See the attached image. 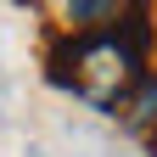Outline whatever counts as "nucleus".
<instances>
[{
	"instance_id": "obj_1",
	"label": "nucleus",
	"mask_w": 157,
	"mask_h": 157,
	"mask_svg": "<svg viewBox=\"0 0 157 157\" xmlns=\"http://www.w3.org/2000/svg\"><path fill=\"white\" fill-rule=\"evenodd\" d=\"M151 45H157L151 11L146 6H124L112 28H95V34H78V39L67 34V39L51 45V84L84 95L101 112H118L129 101V90L146 78Z\"/></svg>"
},
{
	"instance_id": "obj_2",
	"label": "nucleus",
	"mask_w": 157,
	"mask_h": 157,
	"mask_svg": "<svg viewBox=\"0 0 157 157\" xmlns=\"http://www.w3.org/2000/svg\"><path fill=\"white\" fill-rule=\"evenodd\" d=\"M118 118H124L129 129H140V135H151V129H157V73H146L140 84L129 90V101L118 107Z\"/></svg>"
},
{
	"instance_id": "obj_3",
	"label": "nucleus",
	"mask_w": 157,
	"mask_h": 157,
	"mask_svg": "<svg viewBox=\"0 0 157 157\" xmlns=\"http://www.w3.org/2000/svg\"><path fill=\"white\" fill-rule=\"evenodd\" d=\"M118 11L124 6H112V0H78V6H62V17L73 28H90L95 34V23H118Z\"/></svg>"
},
{
	"instance_id": "obj_4",
	"label": "nucleus",
	"mask_w": 157,
	"mask_h": 157,
	"mask_svg": "<svg viewBox=\"0 0 157 157\" xmlns=\"http://www.w3.org/2000/svg\"><path fill=\"white\" fill-rule=\"evenodd\" d=\"M151 151H157V129H151Z\"/></svg>"
}]
</instances>
